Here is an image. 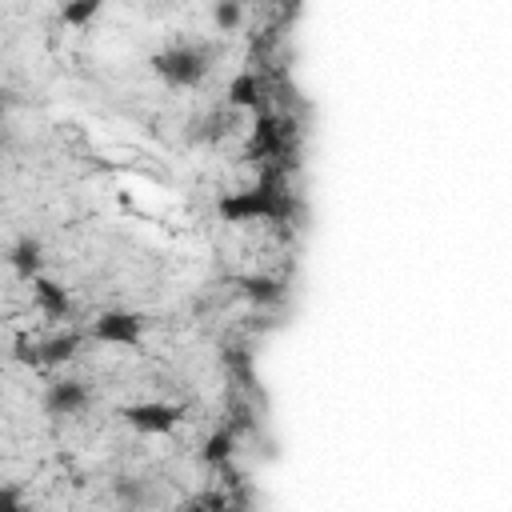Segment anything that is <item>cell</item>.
<instances>
[{
  "instance_id": "cell-1",
  "label": "cell",
  "mask_w": 512,
  "mask_h": 512,
  "mask_svg": "<svg viewBox=\"0 0 512 512\" xmlns=\"http://www.w3.org/2000/svg\"><path fill=\"white\" fill-rule=\"evenodd\" d=\"M152 72L168 88H196L212 72V48L208 44H172L152 56Z\"/></svg>"
},
{
  "instance_id": "cell-2",
  "label": "cell",
  "mask_w": 512,
  "mask_h": 512,
  "mask_svg": "<svg viewBox=\"0 0 512 512\" xmlns=\"http://www.w3.org/2000/svg\"><path fill=\"white\" fill-rule=\"evenodd\" d=\"M124 420H128L136 432H172V428L180 424V408H176V404H164V400L128 404V408H124Z\"/></svg>"
},
{
  "instance_id": "cell-3",
  "label": "cell",
  "mask_w": 512,
  "mask_h": 512,
  "mask_svg": "<svg viewBox=\"0 0 512 512\" xmlns=\"http://www.w3.org/2000/svg\"><path fill=\"white\" fill-rule=\"evenodd\" d=\"M88 408V388L80 380H52L44 388V412L48 416H80Z\"/></svg>"
},
{
  "instance_id": "cell-4",
  "label": "cell",
  "mask_w": 512,
  "mask_h": 512,
  "mask_svg": "<svg viewBox=\"0 0 512 512\" xmlns=\"http://www.w3.org/2000/svg\"><path fill=\"white\" fill-rule=\"evenodd\" d=\"M140 332H144V320L136 316V312H104L100 320H96V328H92V336L100 340V344H136L140 340Z\"/></svg>"
},
{
  "instance_id": "cell-5",
  "label": "cell",
  "mask_w": 512,
  "mask_h": 512,
  "mask_svg": "<svg viewBox=\"0 0 512 512\" xmlns=\"http://www.w3.org/2000/svg\"><path fill=\"white\" fill-rule=\"evenodd\" d=\"M8 264H12V272H16V276H24V280H36V276H40V268H44V252H40V240H32V236H20V240L8 248Z\"/></svg>"
},
{
  "instance_id": "cell-6",
  "label": "cell",
  "mask_w": 512,
  "mask_h": 512,
  "mask_svg": "<svg viewBox=\"0 0 512 512\" xmlns=\"http://www.w3.org/2000/svg\"><path fill=\"white\" fill-rule=\"evenodd\" d=\"M32 296H36V304H40L48 316H64V312H68V296H64V288L52 284V280H44V276L32 280Z\"/></svg>"
},
{
  "instance_id": "cell-7",
  "label": "cell",
  "mask_w": 512,
  "mask_h": 512,
  "mask_svg": "<svg viewBox=\"0 0 512 512\" xmlns=\"http://www.w3.org/2000/svg\"><path fill=\"white\" fill-rule=\"evenodd\" d=\"M96 8H100V0H72V4H64V24H88L96 16Z\"/></svg>"
}]
</instances>
